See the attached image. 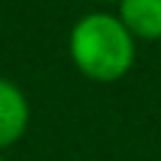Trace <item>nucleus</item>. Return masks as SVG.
<instances>
[{"label": "nucleus", "mask_w": 161, "mask_h": 161, "mask_svg": "<svg viewBox=\"0 0 161 161\" xmlns=\"http://www.w3.org/2000/svg\"><path fill=\"white\" fill-rule=\"evenodd\" d=\"M31 122V105L23 88L6 76H0V150L14 147Z\"/></svg>", "instance_id": "f03ea898"}, {"label": "nucleus", "mask_w": 161, "mask_h": 161, "mask_svg": "<svg viewBox=\"0 0 161 161\" xmlns=\"http://www.w3.org/2000/svg\"><path fill=\"white\" fill-rule=\"evenodd\" d=\"M116 17L136 40H161V0H119Z\"/></svg>", "instance_id": "7ed1b4c3"}, {"label": "nucleus", "mask_w": 161, "mask_h": 161, "mask_svg": "<svg viewBox=\"0 0 161 161\" xmlns=\"http://www.w3.org/2000/svg\"><path fill=\"white\" fill-rule=\"evenodd\" d=\"M102 3H119V0H102Z\"/></svg>", "instance_id": "20e7f679"}, {"label": "nucleus", "mask_w": 161, "mask_h": 161, "mask_svg": "<svg viewBox=\"0 0 161 161\" xmlns=\"http://www.w3.org/2000/svg\"><path fill=\"white\" fill-rule=\"evenodd\" d=\"M74 68L91 82H119L136 62V37L110 11L82 14L68 34Z\"/></svg>", "instance_id": "f257e3e1"}, {"label": "nucleus", "mask_w": 161, "mask_h": 161, "mask_svg": "<svg viewBox=\"0 0 161 161\" xmlns=\"http://www.w3.org/2000/svg\"><path fill=\"white\" fill-rule=\"evenodd\" d=\"M0 161H3V150H0Z\"/></svg>", "instance_id": "39448f33"}]
</instances>
